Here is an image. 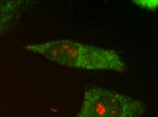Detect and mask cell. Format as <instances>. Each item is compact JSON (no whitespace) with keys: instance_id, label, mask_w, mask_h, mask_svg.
I'll return each mask as SVG.
<instances>
[{"instance_id":"obj_3","label":"cell","mask_w":158,"mask_h":117,"mask_svg":"<svg viewBox=\"0 0 158 117\" xmlns=\"http://www.w3.org/2000/svg\"><path fill=\"white\" fill-rule=\"evenodd\" d=\"M32 2L0 0V37L6 35L21 21Z\"/></svg>"},{"instance_id":"obj_1","label":"cell","mask_w":158,"mask_h":117,"mask_svg":"<svg viewBox=\"0 0 158 117\" xmlns=\"http://www.w3.org/2000/svg\"><path fill=\"white\" fill-rule=\"evenodd\" d=\"M25 50L65 66L123 73L126 66L116 51L70 40L29 44Z\"/></svg>"},{"instance_id":"obj_2","label":"cell","mask_w":158,"mask_h":117,"mask_svg":"<svg viewBox=\"0 0 158 117\" xmlns=\"http://www.w3.org/2000/svg\"><path fill=\"white\" fill-rule=\"evenodd\" d=\"M140 100L103 87H91L84 93L76 117H140L147 111Z\"/></svg>"},{"instance_id":"obj_4","label":"cell","mask_w":158,"mask_h":117,"mask_svg":"<svg viewBox=\"0 0 158 117\" xmlns=\"http://www.w3.org/2000/svg\"><path fill=\"white\" fill-rule=\"evenodd\" d=\"M136 4L140 6L141 8H145L151 10H155L157 8V1H134Z\"/></svg>"}]
</instances>
